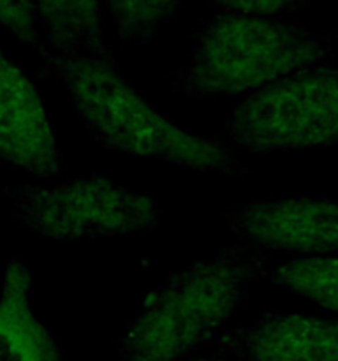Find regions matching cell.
<instances>
[{"label": "cell", "mask_w": 338, "mask_h": 361, "mask_svg": "<svg viewBox=\"0 0 338 361\" xmlns=\"http://www.w3.org/2000/svg\"><path fill=\"white\" fill-rule=\"evenodd\" d=\"M270 252L239 242L210 261L173 274L144 298L118 341L116 361H185L220 337L231 314L249 296Z\"/></svg>", "instance_id": "2"}, {"label": "cell", "mask_w": 338, "mask_h": 361, "mask_svg": "<svg viewBox=\"0 0 338 361\" xmlns=\"http://www.w3.org/2000/svg\"><path fill=\"white\" fill-rule=\"evenodd\" d=\"M51 53H83L113 59L106 46L104 21L97 0H35Z\"/></svg>", "instance_id": "10"}, {"label": "cell", "mask_w": 338, "mask_h": 361, "mask_svg": "<svg viewBox=\"0 0 338 361\" xmlns=\"http://www.w3.org/2000/svg\"><path fill=\"white\" fill-rule=\"evenodd\" d=\"M331 60L330 34L315 35L292 21L224 13L190 35L189 53L169 74V85L189 99L238 95Z\"/></svg>", "instance_id": "3"}, {"label": "cell", "mask_w": 338, "mask_h": 361, "mask_svg": "<svg viewBox=\"0 0 338 361\" xmlns=\"http://www.w3.org/2000/svg\"><path fill=\"white\" fill-rule=\"evenodd\" d=\"M6 196L21 228L58 242L146 235L158 221L151 194L116 185L102 173L56 187H6Z\"/></svg>", "instance_id": "5"}, {"label": "cell", "mask_w": 338, "mask_h": 361, "mask_svg": "<svg viewBox=\"0 0 338 361\" xmlns=\"http://www.w3.org/2000/svg\"><path fill=\"white\" fill-rule=\"evenodd\" d=\"M0 361H62L56 341L32 312V274L14 259L0 298Z\"/></svg>", "instance_id": "9"}, {"label": "cell", "mask_w": 338, "mask_h": 361, "mask_svg": "<svg viewBox=\"0 0 338 361\" xmlns=\"http://www.w3.org/2000/svg\"><path fill=\"white\" fill-rule=\"evenodd\" d=\"M37 76H55L65 85L84 129L102 148L234 178L250 175L238 150L196 136L151 108L120 73L115 59L48 51Z\"/></svg>", "instance_id": "1"}, {"label": "cell", "mask_w": 338, "mask_h": 361, "mask_svg": "<svg viewBox=\"0 0 338 361\" xmlns=\"http://www.w3.org/2000/svg\"><path fill=\"white\" fill-rule=\"evenodd\" d=\"M215 7L225 13L238 14H277L296 13L308 4V0H210Z\"/></svg>", "instance_id": "14"}, {"label": "cell", "mask_w": 338, "mask_h": 361, "mask_svg": "<svg viewBox=\"0 0 338 361\" xmlns=\"http://www.w3.org/2000/svg\"><path fill=\"white\" fill-rule=\"evenodd\" d=\"M122 44H148L175 18L183 0H106Z\"/></svg>", "instance_id": "12"}, {"label": "cell", "mask_w": 338, "mask_h": 361, "mask_svg": "<svg viewBox=\"0 0 338 361\" xmlns=\"http://www.w3.org/2000/svg\"><path fill=\"white\" fill-rule=\"evenodd\" d=\"M217 345L238 361H338V319L270 309L250 328L222 334Z\"/></svg>", "instance_id": "8"}, {"label": "cell", "mask_w": 338, "mask_h": 361, "mask_svg": "<svg viewBox=\"0 0 338 361\" xmlns=\"http://www.w3.org/2000/svg\"><path fill=\"white\" fill-rule=\"evenodd\" d=\"M217 141L250 154L338 145V66L303 67L249 92Z\"/></svg>", "instance_id": "4"}, {"label": "cell", "mask_w": 338, "mask_h": 361, "mask_svg": "<svg viewBox=\"0 0 338 361\" xmlns=\"http://www.w3.org/2000/svg\"><path fill=\"white\" fill-rule=\"evenodd\" d=\"M0 162L35 176H58L62 161L34 83L0 48Z\"/></svg>", "instance_id": "7"}, {"label": "cell", "mask_w": 338, "mask_h": 361, "mask_svg": "<svg viewBox=\"0 0 338 361\" xmlns=\"http://www.w3.org/2000/svg\"><path fill=\"white\" fill-rule=\"evenodd\" d=\"M239 242L266 252L338 256V201L285 196L234 207L222 215Z\"/></svg>", "instance_id": "6"}, {"label": "cell", "mask_w": 338, "mask_h": 361, "mask_svg": "<svg viewBox=\"0 0 338 361\" xmlns=\"http://www.w3.org/2000/svg\"><path fill=\"white\" fill-rule=\"evenodd\" d=\"M39 20L41 18L35 0H0V27L42 59L48 48L39 37Z\"/></svg>", "instance_id": "13"}, {"label": "cell", "mask_w": 338, "mask_h": 361, "mask_svg": "<svg viewBox=\"0 0 338 361\" xmlns=\"http://www.w3.org/2000/svg\"><path fill=\"white\" fill-rule=\"evenodd\" d=\"M185 361H227V355L217 345V349H213V351L204 353V355L199 356H190Z\"/></svg>", "instance_id": "15"}, {"label": "cell", "mask_w": 338, "mask_h": 361, "mask_svg": "<svg viewBox=\"0 0 338 361\" xmlns=\"http://www.w3.org/2000/svg\"><path fill=\"white\" fill-rule=\"evenodd\" d=\"M261 277L284 286L338 316V256H303L263 271Z\"/></svg>", "instance_id": "11"}]
</instances>
